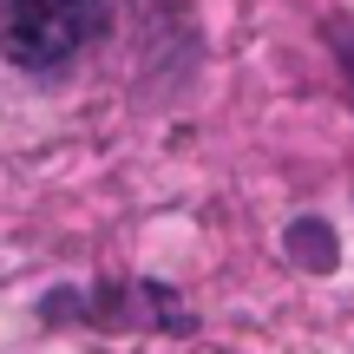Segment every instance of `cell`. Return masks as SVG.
I'll return each instance as SVG.
<instances>
[{
    "label": "cell",
    "mask_w": 354,
    "mask_h": 354,
    "mask_svg": "<svg viewBox=\"0 0 354 354\" xmlns=\"http://www.w3.org/2000/svg\"><path fill=\"white\" fill-rule=\"evenodd\" d=\"M105 33V0H0V53L20 73H59Z\"/></svg>",
    "instance_id": "cell-1"
},
{
    "label": "cell",
    "mask_w": 354,
    "mask_h": 354,
    "mask_svg": "<svg viewBox=\"0 0 354 354\" xmlns=\"http://www.w3.org/2000/svg\"><path fill=\"white\" fill-rule=\"evenodd\" d=\"M46 315H86L99 322V328H131V322H177V328H190V315H171V289H151V282H138V289H99V295H79L66 289V302H46Z\"/></svg>",
    "instance_id": "cell-2"
}]
</instances>
